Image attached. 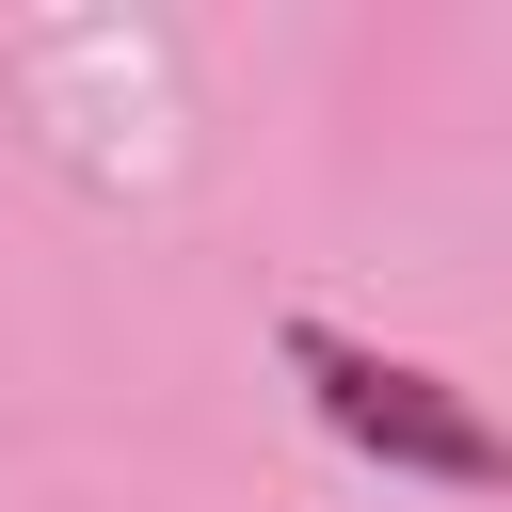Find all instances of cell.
Segmentation results:
<instances>
[{
	"mask_svg": "<svg viewBox=\"0 0 512 512\" xmlns=\"http://www.w3.org/2000/svg\"><path fill=\"white\" fill-rule=\"evenodd\" d=\"M288 368H304V400L352 432V448H384V464H416V480H512V448H496V416H464L432 368H400V352H352L336 320H288Z\"/></svg>",
	"mask_w": 512,
	"mask_h": 512,
	"instance_id": "cell-1",
	"label": "cell"
}]
</instances>
